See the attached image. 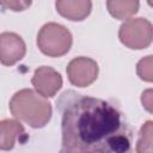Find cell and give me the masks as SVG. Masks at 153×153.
<instances>
[{"mask_svg": "<svg viewBox=\"0 0 153 153\" xmlns=\"http://www.w3.org/2000/svg\"><path fill=\"white\" fill-rule=\"evenodd\" d=\"M66 72L68 80L72 85L76 87H87L96 81L99 67L93 59L86 56H78L69 61Z\"/></svg>", "mask_w": 153, "mask_h": 153, "instance_id": "cell-5", "label": "cell"}, {"mask_svg": "<svg viewBox=\"0 0 153 153\" xmlns=\"http://www.w3.org/2000/svg\"><path fill=\"white\" fill-rule=\"evenodd\" d=\"M140 2L136 0H109L106 1V7L109 13L120 20L130 19L139 11Z\"/></svg>", "mask_w": 153, "mask_h": 153, "instance_id": "cell-10", "label": "cell"}, {"mask_svg": "<svg viewBox=\"0 0 153 153\" xmlns=\"http://www.w3.org/2000/svg\"><path fill=\"white\" fill-rule=\"evenodd\" d=\"M73 43L71 31L59 23L44 24L37 35V47L47 56L60 57L66 55Z\"/></svg>", "mask_w": 153, "mask_h": 153, "instance_id": "cell-3", "label": "cell"}, {"mask_svg": "<svg viewBox=\"0 0 153 153\" xmlns=\"http://www.w3.org/2000/svg\"><path fill=\"white\" fill-rule=\"evenodd\" d=\"M26 54L24 39L16 32L0 33V62L4 66H13Z\"/></svg>", "mask_w": 153, "mask_h": 153, "instance_id": "cell-7", "label": "cell"}, {"mask_svg": "<svg viewBox=\"0 0 153 153\" xmlns=\"http://www.w3.org/2000/svg\"><path fill=\"white\" fill-rule=\"evenodd\" d=\"M56 11L72 22L84 20L92 10L90 0H59L55 2Z\"/></svg>", "mask_w": 153, "mask_h": 153, "instance_id": "cell-8", "label": "cell"}, {"mask_svg": "<svg viewBox=\"0 0 153 153\" xmlns=\"http://www.w3.org/2000/svg\"><path fill=\"white\" fill-rule=\"evenodd\" d=\"M153 122L146 121L139 133L136 141V153H152L153 152Z\"/></svg>", "mask_w": 153, "mask_h": 153, "instance_id": "cell-11", "label": "cell"}, {"mask_svg": "<svg viewBox=\"0 0 153 153\" xmlns=\"http://www.w3.org/2000/svg\"><path fill=\"white\" fill-rule=\"evenodd\" d=\"M11 114L32 128H43L51 118V104L31 88L16 92L8 104Z\"/></svg>", "mask_w": 153, "mask_h": 153, "instance_id": "cell-2", "label": "cell"}, {"mask_svg": "<svg viewBox=\"0 0 153 153\" xmlns=\"http://www.w3.org/2000/svg\"><path fill=\"white\" fill-rule=\"evenodd\" d=\"M136 73L141 80L152 82L153 81V56L147 55L141 59L136 65Z\"/></svg>", "mask_w": 153, "mask_h": 153, "instance_id": "cell-12", "label": "cell"}, {"mask_svg": "<svg viewBox=\"0 0 153 153\" xmlns=\"http://www.w3.org/2000/svg\"><path fill=\"white\" fill-rule=\"evenodd\" d=\"M22 134H24V127L18 120L6 118L0 121V151L12 149Z\"/></svg>", "mask_w": 153, "mask_h": 153, "instance_id": "cell-9", "label": "cell"}, {"mask_svg": "<svg viewBox=\"0 0 153 153\" xmlns=\"http://www.w3.org/2000/svg\"><path fill=\"white\" fill-rule=\"evenodd\" d=\"M153 92L151 88L146 90L142 92L141 94V103L143 105V108L148 111V112H152V104H153V97H152Z\"/></svg>", "mask_w": 153, "mask_h": 153, "instance_id": "cell-14", "label": "cell"}, {"mask_svg": "<svg viewBox=\"0 0 153 153\" xmlns=\"http://www.w3.org/2000/svg\"><path fill=\"white\" fill-rule=\"evenodd\" d=\"M118 38L129 49H146L151 45L153 38L152 23L141 17L130 18L120 26Z\"/></svg>", "mask_w": 153, "mask_h": 153, "instance_id": "cell-4", "label": "cell"}, {"mask_svg": "<svg viewBox=\"0 0 153 153\" xmlns=\"http://www.w3.org/2000/svg\"><path fill=\"white\" fill-rule=\"evenodd\" d=\"M31 5V1H0V6L12 11H24Z\"/></svg>", "mask_w": 153, "mask_h": 153, "instance_id": "cell-13", "label": "cell"}, {"mask_svg": "<svg viewBox=\"0 0 153 153\" xmlns=\"http://www.w3.org/2000/svg\"><path fill=\"white\" fill-rule=\"evenodd\" d=\"M31 84L36 92L43 98L54 97L62 86L61 74L49 66H41L35 69Z\"/></svg>", "mask_w": 153, "mask_h": 153, "instance_id": "cell-6", "label": "cell"}, {"mask_svg": "<svg viewBox=\"0 0 153 153\" xmlns=\"http://www.w3.org/2000/svg\"><path fill=\"white\" fill-rule=\"evenodd\" d=\"M56 106L61 114L60 153H131L133 131L111 103L67 90Z\"/></svg>", "mask_w": 153, "mask_h": 153, "instance_id": "cell-1", "label": "cell"}]
</instances>
